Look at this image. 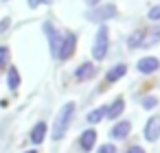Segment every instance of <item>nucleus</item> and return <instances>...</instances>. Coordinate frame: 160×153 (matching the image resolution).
Returning a JSON list of instances; mask_svg holds the SVG:
<instances>
[{
  "label": "nucleus",
  "mask_w": 160,
  "mask_h": 153,
  "mask_svg": "<svg viewBox=\"0 0 160 153\" xmlns=\"http://www.w3.org/2000/svg\"><path fill=\"white\" fill-rule=\"evenodd\" d=\"M129 131H132L129 120H121V122H116V125L110 129V136H112L114 140H125V138L129 136Z\"/></svg>",
  "instance_id": "1a4fd4ad"
},
{
  "label": "nucleus",
  "mask_w": 160,
  "mask_h": 153,
  "mask_svg": "<svg viewBox=\"0 0 160 153\" xmlns=\"http://www.w3.org/2000/svg\"><path fill=\"white\" fill-rule=\"evenodd\" d=\"M44 33H46V37H48V44H51V55L57 59V53H59V44H62V35H59V31L51 24V22H46L44 24Z\"/></svg>",
  "instance_id": "39448f33"
},
{
  "label": "nucleus",
  "mask_w": 160,
  "mask_h": 153,
  "mask_svg": "<svg viewBox=\"0 0 160 153\" xmlns=\"http://www.w3.org/2000/svg\"><path fill=\"white\" fill-rule=\"evenodd\" d=\"M156 105H158V98H156L153 94H147V96L142 98V107H145V109H153Z\"/></svg>",
  "instance_id": "6ab92c4d"
},
{
  "label": "nucleus",
  "mask_w": 160,
  "mask_h": 153,
  "mask_svg": "<svg viewBox=\"0 0 160 153\" xmlns=\"http://www.w3.org/2000/svg\"><path fill=\"white\" fill-rule=\"evenodd\" d=\"M94 72H97L94 64H92V61H86V64H81V66L75 70V79H77V81H86V79H92Z\"/></svg>",
  "instance_id": "9d476101"
},
{
  "label": "nucleus",
  "mask_w": 160,
  "mask_h": 153,
  "mask_svg": "<svg viewBox=\"0 0 160 153\" xmlns=\"http://www.w3.org/2000/svg\"><path fill=\"white\" fill-rule=\"evenodd\" d=\"M147 18H149L151 22H160V5H153V7L149 9V13H147Z\"/></svg>",
  "instance_id": "aec40b11"
},
{
  "label": "nucleus",
  "mask_w": 160,
  "mask_h": 153,
  "mask_svg": "<svg viewBox=\"0 0 160 153\" xmlns=\"http://www.w3.org/2000/svg\"><path fill=\"white\" fill-rule=\"evenodd\" d=\"M27 2H29L31 9H35V7H40V5H53V0H27Z\"/></svg>",
  "instance_id": "4be33fe9"
},
{
  "label": "nucleus",
  "mask_w": 160,
  "mask_h": 153,
  "mask_svg": "<svg viewBox=\"0 0 160 153\" xmlns=\"http://www.w3.org/2000/svg\"><path fill=\"white\" fill-rule=\"evenodd\" d=\"M97 144V131L94 129H86L81 136H79V146L83 151H92V146Z\"/></svg>",
  "instance_id": "9b49d317"
},
{
  "label": "nucleus",
  "mask_w": 160,
  "mask_h": 153,
  "mask_svg": "<svg viewBox=\"0 0 160 153\" xmlns=\"http://www.w3.org/2000/svg\"><path fill=\"white\" fill-rule=\"evenodd\" d=\"M46 129H48V127H46V122H44V120H40V122L31 129V142H33V144H42V142H44V138H46Z\"/></svg>",
  "instance_id": "ddd939ff"
},
{
  "label": "nucleus",
  "mask_w": 160,
  "mask_h": 153,
  "mask_svg": "<svg viewBox=\"0 0 160 153\" xmlns=\"http://www.w3.org/2000/svg\"><path fill=\"white\" fill-rule=\"evenodd\" d=\"M160 42V26H153L149 31H142V37H140V44L138 48H151Z\"/></svg>",
  "instance_id": "0eeeda50"
},
{
  "label": "nucleus",
  "mask_w": 160,
  "mask_h": 153,
  "mask_svg": "<svg viewBox=\"0 0 160 153\" xmlns=\"http://www.w3.org/2000/svg\"><path fill=\"white\" fill-rule=\"evenodd\" d=\"M75 46H77V35H75V33H66V35L62 37V44H59L57 59H68V57H72Z\"/></svg>",
  "instance_id": "20e7f679"
},
{
  "label": "nucleus",
  "mask_w": 160,
  "mask_h": 153,
  "mask_svg": "<svg viewBox=\"0 0 160 153\" xmlns=\"http://www.w3.org/2000/svg\"><path fill=\"white\" fill-rule=\"evenodd\" d=\"M136 68L142 74H151V72H156L160 68V61H158V57H142V59H138Z\"/></svg>",
  "instance_id": "6e6552de"
},
{
  "label": "nucleus",
  "mask_w": 160,
  "mask_h": 153,
  "mask_svg": "<svg viewBox=\"0 0 160 153\" xmlns=\"http://www.w3.org/2000/svg\"><path fill=\"white\" fill-rule=\"evenodd\" d=\"M11 26V18H5V20H0V35H2L7 29Z\"/></svg>",
  "instance_id": "5701e85b"
},
{
  "label": "nucleus",
  "mask_w": 160,
  "mask_h": 153,
  "mask_svg": "<svg viewBox=\"0 0 160 153\" xmlns=\"http://www.w3.org/2000/svg\"><path fill=\"white\" fill-rule=\"evenodd\" d=\"M7 85H9V90H18V85H20V72L16 68L7 70Z\"/></svg>",
  "instance_id": "2eb2a0df"
},
{
  "label": "nucleus",
  "mask_w": 160,
  "mask_h": 153,
  "mask_svg": "<svg viewBox=\"0 0 160 153\" xmlns=\"http://www.w3.org/2000/svg\"><path fill=\"white\" fill-rule=\"evenodd\" d=\"M142 136H145L149 142H156V140L160 138V118H158V116H151V118L145 122Z\"/></svg>",
  "instance_id": "423d86ee"
},
{
  "label": "nucleus",
  "mask_w": 160,
  "mask_h": 153,
  "mask_svg": "<svg viewBox=\"0 0 160 153\" xmlns=\"http://www.w3.org/2000/svg\"><path fill=\"white\" fill-rule=\"evenodd\" d=\"M24 153H38V151H24Z\"/></svg>",
  "instance_id": "a878e982"
},
{
  "label": "nucleus",
  "mask_w": 160,
  "mask_h": 153,
  "mask_svg": "<svg viewBox=\"0 0 160 153\" xmlns=\"http://www.w3.org/2000/svg\"><path fill=\"white\" fill-rule=\"evenodd\" d=\"M97 153H116V146L108 142V144H103V146H99V149H97Z\"/></svg>",
  "instance_id": "412c9836"
},
{
  "label": "nucleus",
  "mask_w": 160,
  "mask_h": 153,
  "mask_svg": "<svg viewBox=\"0 0 160 153\" xmlns=\"http://www.w3.org/2000/svg\"><path fill=\"white\" fill-rule=\"evenodd\" d=\"M140 37H142V31H136V33H132V35L127 37V46H129V48H138V44H140Z\"/></svg>",
  "instance_id": "f3484780"
},
{
  "label": "nucleus",
  "mask_w": 160,
  "mask_h": 153,
  "mask_svg": "<svg viewBox=\"0 0 160 153\" xmlns=\"http://www.w3.org/2000/svg\"><path fill=\"white\" fill-rule=\"evenodd\" d=\"M108 48H110V31L105 24L99 26L97 31V37H94V44H92V57L97 61H103L105 55H108Z\"/></svg>",
  "instance_id": "f03ea898"
},
{
  "label": "nucleus",
  "mask_w": 160,
  "mask_h": 153,
  "mask_svg": "<svg viewBox=\"0 0 160 153\" xmlns=\"http://www.w3.org/2000/svg\"><path fill=\"white\" fill-rule=\"evenodd\" d=\"M103 116H105V107H97V109L88 112L86 120H88L90 125H97V122H101V120H103Z\"/></svg>",
  "instance_id": "dca6fc26"
},
{
  "label": "nucleus",
  "mask_w": 160,
  "mask_h": 153,
  "mask_svg": "<svg viewBox=\"0 0 160 153\" xmlns=\"http://www.w3.org/2000/svg\"><path fill=\"white\" fill-rule=\"evenodd\" d=\"M99 2H101V0H86V5H88V7H97Z\"/></svg>",
  "instance_id": "393cba45"
},
{
  "label": "nucleus",
  "mask_w": 160,
  "mask_h": 153,
  "mask_svg": "<svg viewBox=\"0 0 160 153\" xmlns=\"http://www.w3.org/2000/svg\"><path fill=\"white\" fill-rule=\"evenodd\" d=\"M123 109H125V101L118 96L114 103H110V107H105V116H108L110 120H116V118L123 114Z\"/></svg>",
  "instance_id": "f8f14e48"
},
{
  "label": "nucleus",
  "mask_w": 160,
  "mask_h": 153,
  "mask_svg": "<svg viewBox=\"0 0 160 153\" xmlns=\"http://www.w3.org/2000/svg\"><path fill=\"white\" fill-rule=\"evenodd\" d=\"M75 112H77V105L72 101L62 105V109L57 112V118L53 122V140H62L66 136V131H68V127H70V122L75 118Z\"/></svg>",
  "instance_id": "f257e3e1"
},
{
  "label": "nucleus",
  "mask_w": 160,
  "mask_h": 153,
  "mask_svg": "<svg viewBox=\"0 0 160 153\" xmlns=\"http://www.w3.org/2000/svg\"><path fill=\"white\" fill-rule=\"evenodd\" d=\"M125 153H145V149H142V146H138V144H134V146H129Z\"/></svg>",
  "instance_id": "b1692460"
},
{
  "label": "nucleus",
  "mask_w": 160,
  "mask_h": 153,
  "mask_svg": "<svg viewBox=\"0 0 160 153\" xmlns=\"http://www.w3.org/2000/svg\"><path fill=\"white\" fill-rule=\"evenodd\" d=\"M125 72H127V66H125V64H116L114 68H110V70H108L105 81H108V83H116V81H118Z\"/></svg>",
  "instance_id": "4468645a"
},
{
  "label": "nucleus",
  "mask_w": 160,
  "mask_h": 153,
  "mask_svg": "<svg viewBox=\"0 0 160 153\" xmlns=\"http://www.w3.org/2000/svg\"><path fill=\"white\" fill-rule=\"evenodd\" d=\"M9 64V48L0 46V70H5V66Z\"/></svg>",
  "instance_id": "a211bd4d"
},
{
  "label": "nucleus",
  "mask_w": 160,
  "mask_h": 153,
  "mask_svg": "<svg viewBox=\"0 0 160 153\" xmlns=\"http://www.w3.org/2000/svg\"><path fill=\"white\" fill-rule=\"evenodd\" d=\"M116 5H97L92 7V11H88V20L90 22H105V20H112L116 16Z\"/></svg>",
  "instance_id": "7ed1b4c3"
}]
</instances>
